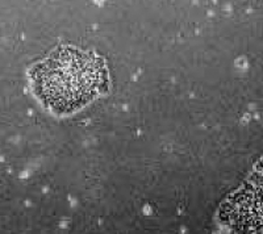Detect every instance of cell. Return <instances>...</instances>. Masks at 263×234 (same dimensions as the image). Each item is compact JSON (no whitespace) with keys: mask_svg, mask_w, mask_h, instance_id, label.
<instances>
[{"mask_svg":"<svg viewBox=\"0 0 263 234\" xmlns=\"http://www.w3.org/2000/svg\"><path fill=\"white\" fill-rule=\"evenodd\" d=\"M29 81L42 104L54 113L69 114L104 92L108 70L95 53L62 45L30 69Z\"/></svg>","mask_w":263,"mask_h":234,"instance_id":"cell-1","label":"cell"},{"mask_svg":"<svg viewBox=\"0 0 263 234\" xmlns=\"http://www.w3.org/2000/svg\"><path fill=\"white\" fill-rule=\"evenodd\" d=\"M230 213L238 230L263 233V163L233 199Z\"/></svg>","mask_w":263,"mask_h":234,"instance_id":"cell-2","label":"cell"}]
</instances>
